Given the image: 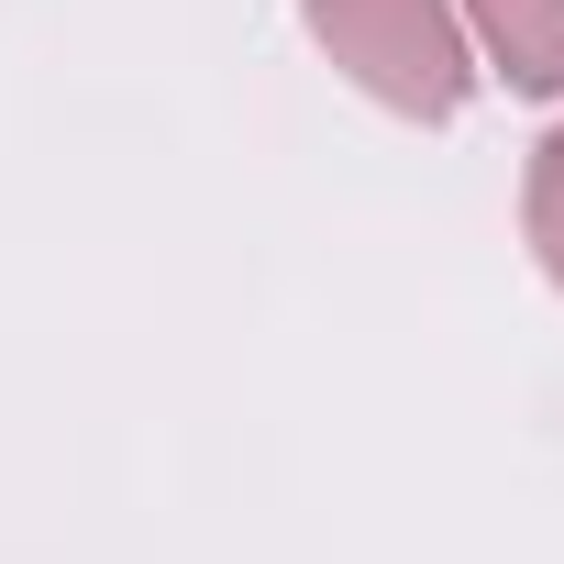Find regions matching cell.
Masks as SVG:
<instances>
[{
	"mask_svg": "<svg viewBox=\"0 0 564 564\" xmlns=\"http://www.w3.org/2000/svg\"><path fill=\"white\" fill-rule=\"evenodd\" d=\"M311 34L399 122H454L476 89V45H465L454 0H311Z\"/></svg>",
	"mask_w": 564,
	"mask_h": 564,
	"instance_id": "obj_1",
	"label": "cell"
},
{
	"mask_svg": "<svg viewBox=\"0 0 564 564\" xmlns=\"http://www.w3.org/2000/svg\"><path fill=\"white\" fill-rule=\"evenodd\" d=\"M465 45L520 89V100H564V0H454Z\"/></svg>",
	"mask_w": 564,
	"mask_h": 564,
	"instance_id": "obj_2",
	"label": "cell"
},
{
	"mask_svg": "<svg viewBox=\"0 0 564 564\" xmlns=\"http://www.w3.org/2000/svg\"><path fill=\"white\" fill-rule=\"evenodd\" d=\"M520 221H531V254H542V276L564 289V122L531 144V177H520Z\"/></svg>",
	"mask_w": 564,
	"mask_h": 564,
	"instance_id": "obj_3",
	"label": "cell"
}]
</instances>
